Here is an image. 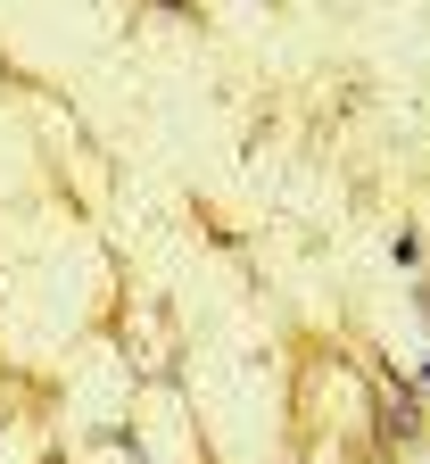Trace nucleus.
<instances>
[{
  "mask_svg": "<svg viewBox=\"0 0 430 464\" xmlns=\"http://www.w3.org/2000/svg\"><path fill=\"white\" fill-rule=\"evenodd\" d=\"M389 431H397V440H414V431H422V406H414V390H406V382H389Z\"/></svg>",
  "mask_w": 430,
  "mask_h": 464,
  "instance_id": "1",
  "label": "nucleus"
},
{
  "mask_svg": "<svg viewBox=\"0 0 430 464\" xmlns=\"http://www.w3.org/2000/svg\"><path fill=\"white\" fill-rule=\"evenodd\" d=\"M414 390H422V398H430V357H422V373H414Z\"/></svg>",
  "mask_w": 430,
  "mask_h": 464,
  "instance_id": "2",
  "label": "nucleus"
}]
</instances>
